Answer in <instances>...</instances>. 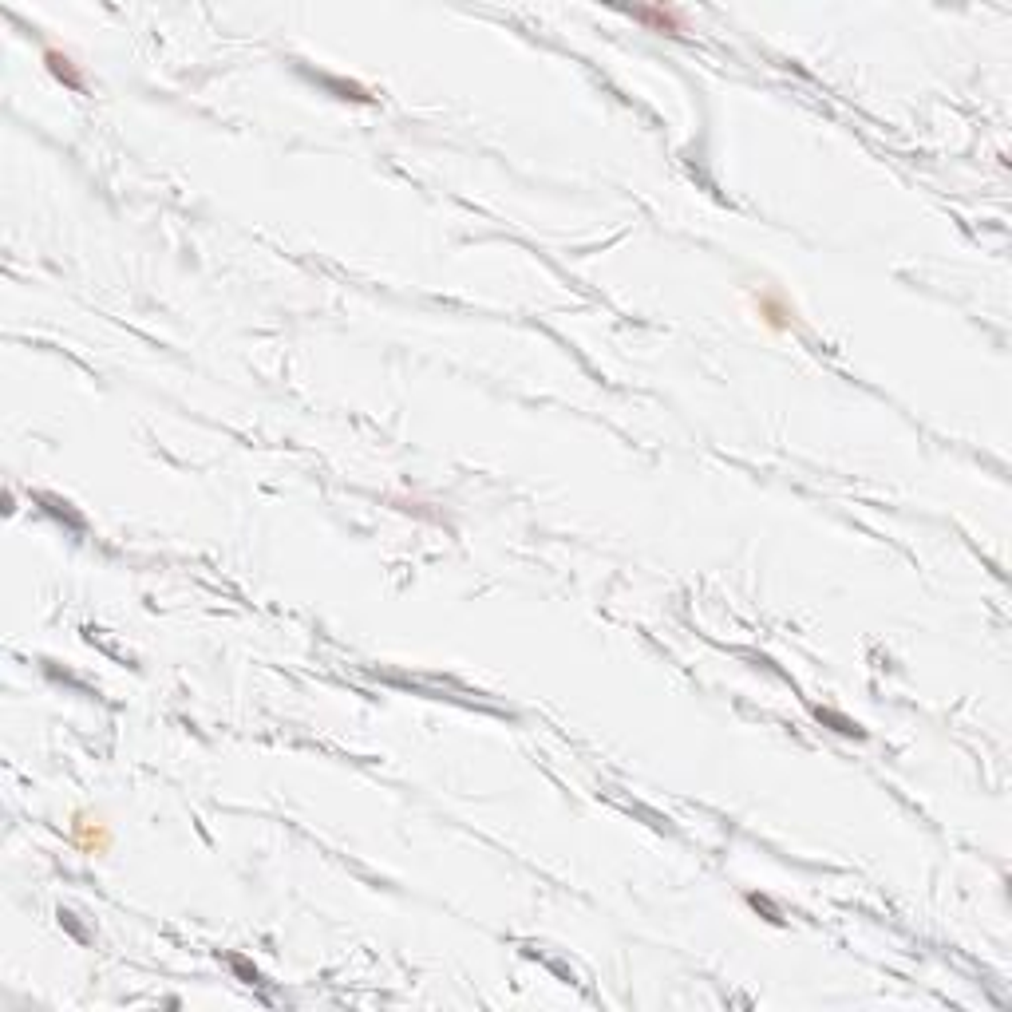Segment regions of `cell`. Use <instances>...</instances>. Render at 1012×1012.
Here are the masks:
<instances>
[{
	"label": "cell",
	"mask_w": 1012,
	"mask_h": 1012,
	"mask_svg": "<svg viewBox=\"0 0 1012 1012\" xmlns=\"http://www.w3.org/2000/svg\"><path fill=\"white\" fill-rule=\"evenodd\" d=\"M629 20H637L641 28L649 32H669V36H680L688 24H684V12L680 8H669V4H633L625 8Z\"/></svg>",
	"instance_id": "6da1fadb"
},
{
	"label": "cell",
	"mask_w": 1012,
	"mask_h": 1012,
	"mask_svg": "<svg viewBox=\"0 0 1012 1012\" xmlns=\"http://www.w3.org/2000/svg\"><path fill=\"white\" fill-rule=\"evenodd\" d=\"M72 843L95 858V854H107V850H111V831H107V823L95 819V815H76V823H72Z\"/></svg>",
	"instance_id": "7a4b0ae2"
},
{
	"label": "cell",
	"mask_w": 1012,
	"mask_h": 1012,
	"mask_svg": "<svg viewBox=\"0 0 1012 1012\" xmlns=\"http://www.w3.org/2000/svg\"><path fill=\"white\" fill-rule=\"evenodd\" d=\"M756 309H759V321H763L771 333H787V329L795 325V309H791L775 289H763V293H759Z\"/></svg>",
	"instance_id": "3957f363"
},
{
	"label": "cell",
	"mask_w": 1012,
	"mask_h": 1012,
	"mask_svg": "<svg viewBox=\"0 0 1012 1012\" xmlns=\"http://www.w3.org/2000/svg\"><path fill=\"white\" fill-rule=\"evenodd\" d=\"M44 64H48V72H52L60 84H68L72 91H80V87H84V76L76 72V64H72V56H68V52L48 48V52H44Z\"/></svg>",
	"instance_id": "277c9868"
}]
</instances>
